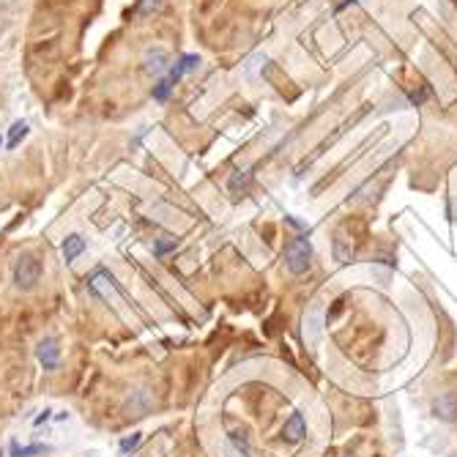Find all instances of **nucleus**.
<instances>
[{
    "label": "nucleus",
    "mask_w": 457,
    "mask_h": 457,
    "mask_svg": "<svg viewBox=\"0 0 457 457\" xmlns=\"http://www.w3.org/2000/svg\"><path fill=\"white\" fill-rule=\"evenodd\" d=\"M28 132H30V126L25 124V121H17V124H11L8 129V140H6V146L8 148H17L28 137Z\"/></svg>",
    "instance_id": "ddd939ff"
},
{
    "label": "nucleus",
    "mask_w": 457,
    "mask_h": 457,
    "mask_svg": "<svg viewBox=\"0 0 457 457\" xmlns=\"http://www.w3.org/2000/svg\"><path fill=\"white\" fill-rule=\"evenodd\" d=\"M175 247H178V238L162 236V238H156V244H154V255H156V258H165L167 252H173Z\"/></svg>",
    "instance_id": "4468645a"
},
{
    "label": "nucleus",
    "mask_w": 457,
    "mask_h": 457,
    "mask_svg": "<svg viewBox=\"0 0 457 457\" xmlns=\"http://www.w3.org/2000/svg\"><path fill=\"white\" fill-rule=\"evenodd\" d=\"M345 457H354V455H345Z\"/></svg>",
    "instance_id": "412c9836"
},
{
    "label": "nucleus",
    "mask_w": 457,
    "mask_h": 457,
    "mask_svg": "<svg viewBox=\"0 0 457 457\" xmlns=\"http://www.w3.org/2000/svg\"><path fill=\"white\" fill-rule=\"evenodd\" d=\"M173 80H170V77H162V80H159V83L154 85V99H156V102H167V96H170V91H173Z\"/></svg>",
    "instance_id": "2eb2a0df"
},
{
    "label": "nucleus",
    "mask_w": 457,
    "mask_h": 457,
    "mask_svg": "<svg viewBox=\"0 0 457 457\" xmlns=\"http://www.w3.org/2000/svg\"><path fill=\"white\" fill-rule=\"evenodd\" d=\"M332 255H334V260H337V263H348V260L354 258V241H351V236H348L342 228L334 233Z\"/></svg>",
    "instance_id": "0eeeda50"
},
{
    "label": "nucleus",
    "mask_w": 457,
    "mask_h": 457,
    "mask_svg": "<svg viewBox=\"0 0 457 457\" xmlns=\"http://www.w3.org/2000/svg\"><path fill=\"white\" fill-rule=\"evenodd\" d=\"M50 414H52V411H44L42 416H36V424H42V422H47V419H50Z\"/></svg>",
    "instance_id": "a211bd4d"
},
{
    "label": "nucleus",
    "mask_w": 457,
    "mask_h": 457,
    "mask_svg": "<svg viewBox=\"0 0 457 457\" xmlns=\"http://www.w3.org/2000/svg\"><path fill=\"white\" fill-rule=\"evenodd\" d=\"M197 66H200V58H197V55H181V58H178V63H175V66L170 69V74H167V77H170L173 83H178V80L184 77V74L195 71Z\"/></svg>",
    "instance_id": "9b49d317"
},
{
    "label": "nucleus",
    "mask_w": 457,
    "mask_h": 457,
    "mask_svg": "<svg viewBox=\"0 0 457 457\" xmlns=\"http://www.w3.org/2000/svg\"><path fill=\"white\" fill-rule=\"evenodd\" d=\"M36 359L42 361L44 370H58V364H61V345H58V340L55 337H47L42 340L39 345H36Z\"/></svg>",
    "instance_id": "20e7f679"
},
{
    "label": "nucleus",
    "mask_w": 457,
    "mask_h": 457,
    "mask_svg": "<svg viewBox=\"0 0 457 457\" xmlns=\"http://www.w3.org/2000/svg\"><path fill=\"white\" fill-rule=\"evenodd\" d=\"M430 414L436 416L438 422H455L457 419V395L455 392H441L433 397L430 403Z\"/></svg>",
    "instance_id": "7ed1b4c3"
},
{
    "label": "nucleus",
    "mask_w": 457,
    "mask_h": 457,
    "mask_svg": "<svg viewBox=\"0 0 457 457\" xmlns=\"http://www.w3.org/2000/svg\"><path fill=\"white\" fill-rule=\"evenodd\" d=\"M61 252H63V258H66V263H74V260L85 252V238L83 236H77V233L66 236L61 244Z\"/></svg>",
    "instance_id": "1a4fd4ad"
},
{
    "label": "nucleus",
    "mask_w": 457,
    "mask_h": 457,
    "mask_svg": "<svg viewBox=\"0 0 457 457\" xmlns=\"http://www.w3.org/2000/svg\"><path fill=\"white\" fill-rule=\"evenodd\" d=\"M42 260L30 252H22L14 263V285L20 291H33L42 282Z\"/></svg>",
    "instance_id": "f257e3e1"
},
{
    "label": "nucleus",
    "mask_w": 457,
    "mask_h": 457,
    "mask_svg": "<svg viewBox=\"0 0 457 457\" xmlns=\"http://www.w3.org/2000/svg\"><path fill=\"white\" fill-rule=\"evenodd\" d=\"M320 315H323V307L320 304H315L310 312H307V320H304V337L310 340V345L318 342V337H320Z\"/></svg>",
    "instance_id": "9d476101"
},
{
    "label": "nucleus",
    "mask_w": 457,
    "mask_h": 457,
    "mask_svg": "<svg viewBox=\"0 0 457 457\" xmlns=\"http://www.w3.org/2000/svg\"><path fill=\"white\" fill-rule=\"evenodd\" d=\"M162 8V0H140L137 3V14L140 17H151L154 11H159Z\"/></svg>",
    "instance_id": "dca6fc26"
},
{
    "label": "nucleus",
    "mask_w": 457,
    "mask_h": 457,
    "mask_svg": "<svg viewBox=\"0 0 457 457\" xmlns=\"http://www.w3.org/2000/svg\"><path fill=\"white\" fill-rule=\"evenodd\" d=\"M0 148H3V137H0Z\"/></svg>",
    "instance_id": "aec40b11"
},
{
    "label": "nucleus",
    "mask_w": 457,
    "mask_h": 457,
    "mask_svg": "<svg viewBox=\"0 0 457 457\" xmlns=\"http://www.w3.org/2000/svg\"><path fill=\"white\" fill-rule=\"evenodd\" d=\"M252 170L250 167H244V170H236L233 175L228 178V192L238 200V197H247L250 195V189H252Z\"/></svg>",
    "instance_id": "423d86ee"
},
{
    "label": "nucleus",
    "mask_w": 457,
    "mask_h": 457,
    "mask_svg": "<svg viewBox=\"0 0 457 457\" xmlns=\"http://www.w3.org/2000/svg\"><path fill=\"white\" fill-rule=\"evenodd\" d=\"M143 63H146L148 74H165L167 66H170V55H167L162 47H154V50H148L146 52Z\"/></svg>",
    "instance_id": "6e6552de"
},
{
    "label": "nucleus",
    "mask_w": 457,
    "mask_h": 457,
    "mask_svg": "<svg viewBox=\"0 0 457 457\" xmlns=\"http://www.w3.org/2000/svg\"><path fill=\"white\" fill-rule=\"evenodd\" d=\"M50 446L44 444H30V446H20V444H11V457H39V455H47Z\"/></svg>",
    "instance_id": "f8f14e48"
},
{
    "label": "nucleus",
    "mask_w": 457,
    "mask_h": 457,
    "mask_svg": "<svg viewBox=\"0 0 457 457\" xmlns=\"http://www.w3.org/2000/svg\"><path fill=\"white\" fill-rule=\"evenodd\" d=\"M140 441H143V436L140 433H132V436H126L124 441H121V452H132V449H137L140 446Z\"/></svg>",
    "instance_id": "f3484780"
},
{
    "label": "nucleus",
    "mask_w": 457,
    "mask_h": 457,
    "mask_svg": "<svg viewBox=\"0 0 457 457\" xmlns=\"http://www.w3.org/2000/svg\"><path fill=\"white\" fill-rule=\"evenodd\" d=\"M452 206H455V219H457V197L452 200Z\"/></svg>",
    "instance_id": "6ab92c4d"
},
{
    "label": "nucleus",
    "mask_w": 457,
    "mask_h": 457,
    "mask_svg": "<svg viewBox=\"0 0 457 457\" xmlns=\"http://www.w3.org/2000/svg\"><path fill=\"white\" fill-rule=\"evenodd\" d=\"M312 266V244L307 238H291L288 244H285V269L296 274V277H301V274H307Z\"/></svg>",
    "instance_id": "f03ea898"
},
{
    "label": "nucleus",
    "mask_w": 457,
    "mask_h": 457,
    "mask_svg": "<svg viewBox=\"0 0 457 457\" xmlns=\"http://www.w3.org/2000/svg\"><path fill=\"white\" fill-rule=\"evenodd\" d=\"M151 408H154V395L148 389H134L124 403L126 416H146Z\"/></svg>",
    "instance_id": "39448f33"
}]
</instances>
